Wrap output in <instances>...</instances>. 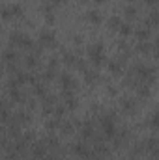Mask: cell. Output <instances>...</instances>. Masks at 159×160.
I'll return each instance as SVG.
<instances>
[{
	"instance_id": "obj_1",
	"label": "cell",
	"mask_w": 159,
	"mask_h": 160,
	"mask_svg": "<svg viewBox=\"0 0 159 160\" xmlns=\"http://www.w3.org/2000/svg\"><path fill=\"white\" fill-rule=\"evenodd\" d=\"M88 56H90V60L94 62V65H99V63L103 62V45H101V43L92 45V47L88 48Z\"/></svg>"
},
{
	"instance_id": "obj_2",
	"label": "cell",
	"mask_w": 159,
	"mask_h": 160,
	"mask_svg": "<svg viewBox=\"0 0 159 160\" xmlns=\"http://www.w3.org/2000/svg\"><path fill=\"white\" fill-rule=\"evenodd\" d=\"M39 41H41L43 45H54V34L49 32V30H41V34H39Z\"/></svg>"
},
{
	"instance_id": "obj_3",
	"label": "cell",
	"mask_w": 159,
	"mask_h": 160,
	"mask_svg": "<svg viewBox=\"0 0 159 160\" xmlns=\"http://www.w3.org/2000/svg\"><path fill=\"white\" fill-rule=\"evenodd\" d=\"M62 78V86L67 89V88H75V80H73V76H69V75H62L60 76Z\"/></svg>"
},
{
	"instance_id": "obj_4",
	"label": "cell",
	"mask_w": 159,
	"mask_h": 160,
	"mask_svg": "<svg viewBox=\"0 0 159 160\" xmlns=\"http://www.w3.org/2000/svg\"><path fill=\"white\" fill-rule=\"evenodd\" d=\"M122 106L126 112H135V101L133 99H124L122 101Z\"/></svg>"
},
{
	"instance_id": "obj_5",
	"label": "cell",
	"mask_w": 159,
	"mask_h": 160,
	"mask_svg": "<svg viewBox=\"0 0 159 160\" xmlns=\"http://www.w3.org/2000/svg\"><path fill=\"white\" fill-rule=\"evenodd\" d=\"M73 151H75L79 157H88V149H86L82 144H77V145H73Z\"/></svg>"
},
{
	"instance_id": "obj_6",
	"label": "cell",
	"mask_w": 159,
	"mask_h": 160,
	"mask_svg": "<svg viewBox=\"0 0 159 160\" xmlns=\"http://www.w3.org/2000/svg\"><path fill=\"white\" fill-rule=\"evenodd\" d=\"M86 17H88L92 22H99V21H101V13H99V11H94V9H92V11H88V13H86Z\"/></svg>"
},
{
	"instance_id": "obj_7",
	"label": "cell",
	"mask_w": 159,
	"mask_h": 160,
	"mask_svg": "<svg viewBox=\"0 0 159 160\" xmlns=\"http://www.w3.org/2000/svg\"><path fill=\"white\" fill-rule=\"evenodd\" d=\"M137 35H139V39H148V37H150V30H148V28H141V30L137 32Z\"/></svg>"
},
{
	"instance_id": "obj_8",
	"label": "cell",
	"mask_w": 159,
	"mask_h": 160,
	"mask_svg": "<svg viewBox=\"0 0 159 160\" xmlns=\"http://www.w3.org/2000/svg\"><path fill=\"white\" fill-rule=\"evenodd\" d=\"M118 30H120V34H122V35L131 34V26H129V24H120V26H118Z\"/></svg>"
},
{
	"instance_id": "obj_9",
	"label": "cell",
	"mask_w": 159,
	"mask_h": 160,
	"mask_svg": "<svg viewBox=\"0 0 159 160\" xmlns=\"http://www.w3.org/2000/svg\"><path fill=\"white\" fill-rule=\"evenodd\" d=\"M135 15H137V9H135L133 6H131V7H126V17H127V19H133Z\"/></svg>"
},
{
	"instance_id": "obj_10",
	"label": "cell",
	"mask_w": 159,
	"mask_h": 160,
	"mask_svg": "<svg viewBox=\"0 0 159 160\" xmlns=\"http://www.w3.org/2000/svg\"><path fill=\"white\" fill-rule=\"evenodd\" d=\"M109 67H111L112 73H120V69H122V67H120V62H111Z\"/></svg>"
},
{
	"instance_id": "obj_11",
	"label": "cell",
	"mask_w": 159,
	"mask_h": 160,
	"mask_svg": "<svg viewBox=\"0 0 159 160\" xmlns=\"http://www.w3.org/2000/svg\"><path fill=\"white\" fill-rule=\"evenodd\" d=\"M120 24H122V22H120V19H118V17H112V19L109 21V26H111V28H118Z\"/></svg>"
},
{
	"instance_id": "obj_12",
	"label": "cell",
	"mask_w": 159,
	"mask_h": 160,
	"mask_svg": "<svg viewBox=\"0 0 159 160\" xmlns=\"http://www.w3.org/2000/svg\"><path fill=\"white\" fill-rule=\"evenodd\" d=\"M150 48H152V47H150L148 43H141V45H139V52H148Z\"/></svg>"
},
{
	"instance_id": "obj_13",
	"label": "cell",
	"mask_w": 159,
	"mask_h": 160,
	"mask_svg": "<svg viewBox=\"0 0 159 160\" xmlns=\"http://www.w3.org/2000/svg\"><path fill=\"white\" fill-rule=\"evenodd\" d=\"M139 95H142V97H148V95H150V89H148V86H144V88H139Z\"/></svg>"
},
{
	"instance_id": "obj_14",
	"label": "cell",
	"mask_w": 159,
	"mask_h": 160,
	"mask_svg": "<svg viewBox=\"0 0 159 160\" xmlns=\"http://www.w3.org/2000/svg\"><path fill=\"white\" fill-rule=\"evenodd\" d=\"M4 60H9V62H13V60H15V54H13V52H4Z\"/></svg>"
},
{
	"instance_id": "obj_15",
	"label": "cell",
	"mask_w": 159,
	"mask_h": 160,
	"mask_svg": "<svg viewBox=\"0 0 159 160\" xmlns=\"http://www.w3.org/2000/svg\"><path fill=\"white\" fill-rule=\"evenodd\" d=\"M26 63H28V67H34V65H36V58H34V56H28V58H26Z\"/></svg>"
},
{
	"instance_id": "obj_16",
	"label": "cell",
	"mask_w": 159,
	"mask_h": 160,
	"mask_svg": "<svg viewBox=\"0 0 159 160\" xmlns=\"http://www.w3.org/2000/svg\"><path fill=\"white\" fill-rule=\"evenodd\" d=\"M36 93H37L39 97H43V95H45V88H43V86H36Z\"/></svg>"
},
{
	"instance_id": "obj_17",
	"label": "cell",
	"mask_w": 159,
	"mask_h": 160,
	"mask_svg": "<svg viewBox=\"0 0 159 160\" xmlns=\"http://www.w3.org/2000/svg\"><path fill=\"white\" fill-rule=\"evenodd\" d=\"M144 2H146V4H150V6H156V2H157V0H144Z\"/></svg>"
},
{
	"instance_id": "obj_18",
	"label": "cell",
	"mask_w": 159,
	"mask_h": 160,
	"mask_svg": "<svg viewBox=\"0 0 159 160\" xmlns=\"http://www.w3.org/2000/svg\"><path fill=\"white\" fill-rule=\"evenodd\" d=\"M94 2H97V4H101V2H105V0H94Z\"/></svg>"
},
{
	"instance_id": "obj_19",
	"label": "cell",
	"mask_w": 159,
	"mask_h": 160,
	"mask_svg": "<svg viewBox=\"0 0 159 160\" xmlns=\"http://www.w3.org/2000/svg\"><path fill=\"white\" fill-rule=\"evenodd\" d=\"M52 2H54V4H58V2H62V0H52Z\"/></svg>"
}]
</instances>
